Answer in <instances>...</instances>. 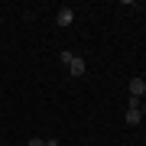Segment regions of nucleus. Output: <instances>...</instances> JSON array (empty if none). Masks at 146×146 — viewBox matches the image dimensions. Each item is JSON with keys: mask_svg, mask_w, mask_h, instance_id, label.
Instances as JSON below:
<instances>
[{"mask_svg": "<svg viewBox=\"0 0 146 146\" xmlns=\"http://www.w3.org/2000/svg\"><path fill=\"white\" fill-rule=\"evenodd\" d=\"M72 20H75V10H72V7H62V10H58V16H55L58 26H72Z\"/></svg>", "mask_w": 146, "mask_h": 146, "instance_id": "1", "label": "nucleus"}, {"mask_svg": "<svg viewBox=\"0 0 146 146\" xmlns=\"http://www.w3.org/2000/svg\"><path fill=\"white\" fill-rule=\"evenodd\" d=\"M146 94V81L143 78H130V98H143Z\"/></svg>", "mask_w": 146, "mask_h": 146, "instance_id": "2", "label": "nucleus"}, {"mask_svg": "<svg viewBox=\"0 0 146 146\" xmlns=\"http://www.w3.org/2000/svg\"><path fill=\"white\" fill-rule=\"evenodd\" d=\"M68 72H72V75H75V78H81V75H84V62H81V58H78V55H75V58H72V62H68Z\"/></svg>", "mask_w": 146, "mask_h": 146, "instance_id": "3", "label": "nucleus"}, {"mask_svg": "<svg viewBox=\"0 0 146 146\" xmlns=\"http://www.w3.org/2000/svg\"><path fill=\"white\" fill-rule=\"evenodd\" d=\"M140 120H143V114H140V110H130V107H127V127H136Z\"/></svg>", "mask_w": 146, "mask_h": 146, "instance_id": "4", "label": "nucleus"}, {"mask_svg": "<svg viewBox=\"0 0 146 146\" xmlns=\"http://www.w3.org/2000/svg\"><path fill=\"white\" fill-rule=\"evenodd\" d=\"M58 58H62V62L68 65V62H72V58H75V55H72V52H68V49H62V52H58Z\"/></svg>", "mask_w": 146, "mask_h": 146, "instance_id": "5", "label": "nucleus"}, {"mask_svg": "<svg viewBox=\"0 0 146 146\" xmlns=\"http://www.w3.org/2000/svg\"><path fill=\"white\" fill-rule=\"evenodd\" d=\"M26 146H46V140H42V136H36V140H29Z\"/></svg>", "mask_w": 146, "mask_h": 146, "instance_id": "6", "label": "nucleus"}, {"mask_svg": "<svg viewBox=\"0 0 146 146\" xmlns=\"http://www.w3.org/2000/svg\"><path fill=\"white\" fill-rule=\"evenodd\" d=\"M140 114H143V117H146V98H143V107H140Z\"/></svg>", "mask_w": 146, "mask_h": 146, "instance_id": "7", "label": "nucleus"}, {"mask_svg": "<svg viewBox=\"0 0 146 146\" xmlns=\"http://www.w3.org/2000/svg\"><path fill=\"white\" fill-rule=\"evenodd\" d=\"M0 146H3V143H0Z\"/></svg>", "mask_w": 146, "mask_h": 146, "instance_id": "8", "label": "nucleus"}, {"mask_svg": "<svg viewBox=\"0 0 146 146\" xmlns=\"http://www.w3.org/2000/svg\"><path fill=\"white\" fill-rule=\"evenodd\" d=\"M3 146H7V143H3Z\"/></svg>", "mask_w": 146, "mask_h": 146, "instance_id": "9", "label": "nucleus"}]
</instances>
